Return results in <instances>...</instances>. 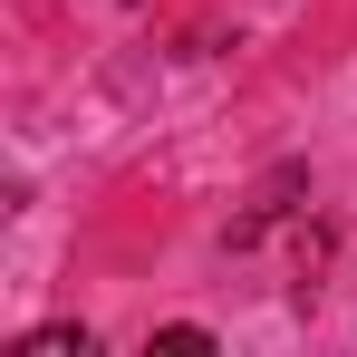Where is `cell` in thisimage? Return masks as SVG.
<instances>
[{
  "instance_id": "cell-1",
  "label": "cell",
  "mask_w": 357,
  "mask_h": 357,
  "mask_svg": "<svg viewBox=\"0 0 357 357\" xmlns=\"http://www.w3.org/2000/svg\"><path fill=\"white\" fill-rule=\"evenodd\" d=\"M20 357H87V328H39Z\"/></svg>"
},
{
  "instance_id": "cell-2",
  "label": "cell",
  "mask_w": 357,
  "mask_h": 357,
  "mask_svg": "<svg viewBox=\"0 0 357 357\" xmlns=\"http://www.w3.org/2000/svg\"><path fill=\"white\" fill-rule=\"evenodd\" d=\"M155 348H165V357H203V348H213V328L183 319V328H155Z\"/></svg>"
}]
</instances>
